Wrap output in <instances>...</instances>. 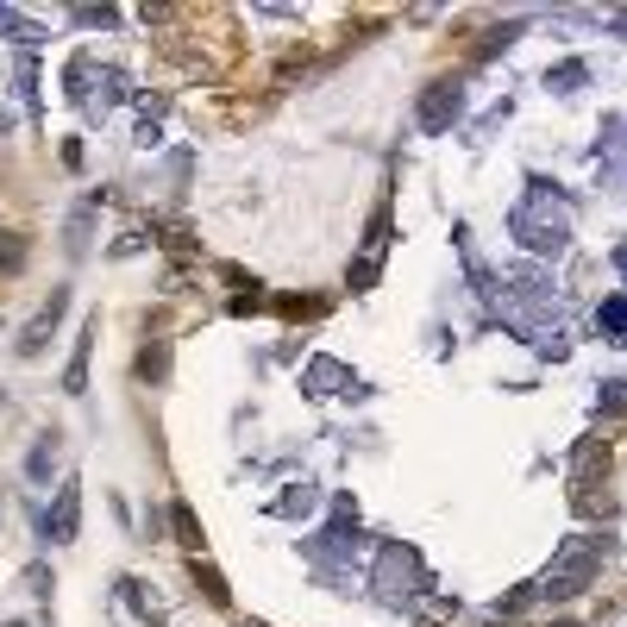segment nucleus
Listing matches in <instances>:
<instances>
[{
    "mask_svg": "<svg viewBox=\"0 0 627 627\" xmlns=\"http://www.w3.org/2000/svg\"><path fill=\"white\" fill-rule=\"evenodd\" d=\"M602 552H609V540H590V533L565 540V546H559V559L546 565V577L533 584V596H546V602H571V596H584V590H590V577L602 571Z\"/></svg>",
    "mask_w": 627,
    "mask_h": 627,
    "instance_id": "2",
    "label": "nucleus"
},
{
    "mask_svg": "<svg viewBox=\"0 0 627 627\" xmlns=\"http://www.w3.org/2000/svg\"><path fill=\"white\" fill-rule=\"evenodd\" d=\"M602 464H609V446H602V439H584V446H577V458H571V477H577V483H590Z\"/></svg>",
    "mask_w": 627,
    "mask_h": 627,
    "instance_id": "15",
    "label": "nucleus"
},
{
    "mask_svg": "<svg viewBox=\"0 0 627 627\" xmlns=\"http://www.w3.org/2000/svg\"><path fill=\"white\" fill-rule=\"evenodd\" d=\"M0 32H7L19 51H38V44H44V26H38V19H26L19 7H7V0H0Z\"/></svg>",
    "mask_w": 627,
    "mask_h": 627,
    "instance_id": "10",
    "label": "nucleus"
},
{
    "mask_svg": "<svg viewBox=\"0 0 627 627\" xmlns=\"http://www.w3.org/2000/svg\"><path fill=\"white\" fill-rule=\"evenodd\" d=\"M95 339H101V320H88L82 339H76V352H69V370H63L69 396H88V352H95Z\"/></svg>",
    "mask_w": 627,
    "mask_h": 627,
    "instance_id": "9",
    "label": "nucleus"
},
{
    "mask_svg": "<svg viewBox=\"0 0 627 627\" xmlns=\"http://www.w3.org/2000/svg\"><path fill=\"white\" fill-rule=\"evenodd\" d=\"M26 264V239H13V232H0V270H19Z\"/></svg>",
    "mask_w": 627,
    "mask_h": 627,
    "instance_id": "21",
    "label": "nucleus"
},
{
    "mask_svg": "<svg viewBox=\"0 0 627 627\" xmlns=\"http://www.w3.org/2000/svg\"><path fill=\"white\" fill-rule=\"evenodd\" d=\"M170 533H176V546H189L195 559H201V521H195L189 502H170Z\"/></svg>",
    "mask_w": 627,
    "mask_h": 627,
    "instance_id": "12",
    "label": "nucleus"
},
{
    "mask_svg": "<svg viewBox=\"0 0 627 627\" xmlns=\"http://www.w3.org/2000/svg\"><path fill=\"white\" fill-rule=\"evenodd\" d=\"M101 82H107V101H126V95H132V88H126V76H120V69H101Z\"/></svg>",
    "mask_w": 627,
    "mask_h": 627,
    "instance_id": "29",
    "label": "nucleus"
},
{
    "mask_svg": "<svg viewBox=\"0 0 627 627\" xmlns=\"http://www.w3.org/2000/svg\"><path fill=\"white\" fill-rule=\"evenodd\" d=\"M615 270H621V276H627V239H621V245H615Z\"/></svg>",
    "mask_w": 627,
    "mask_h": 627,
    "instance_id": "30",
    "label": "nucleus"
},
{
    "mask_svg": "<svg viewBox=\"0 0 627 627\" xmlns=\"http://www.w3.org/2000/svg\"><path fill=\"white\" fill-rule=\"evenodd\" d=\"M0 627H26V621H0Z\"/></svg>",
    "mask_w": 627,
    "mask_h": 627,
    "instance_id": "32",
    "label": "nucleus"
},
{
    "mask_svg": "<svg viewBox=\"0 0 627 627\" xmlns=\"http://www.w3.org/2000/svg\"><path fill=\"white\" fill-rule=\"evenodd\" d=\"M552 627H577V621H552Z\"/></svg>",
    "mask_w": 627,
    "mask_h": 627,
    "instance_id": "33",
    "label": "nucleus"
},
{
    "mask_svg": "<svg viewBox=\"0 0 627 627\" xmlns=\"http://www.w3.org/2000/svg\"><path fill=\"white\" fill-rule=\"evenodd\" d=\"M88 82H95V57H69V69H63V95L69 101H88Z\"/></svg>",
    "mask_w": 627,
    "mask_h": 627,
    "instance_id": "13",
    "label": "nucleus"
},
{
    "mask_svg": "<svg viewBox=\"0 0 627 627\" xmlns=\"http://www.w3.org/2000/svg\"><path fill=\"white\" fill-rule=\"evenodd\" d=\"M7 126H13V120H7V113H0V138H7Z\"/></svg>",
    "mask_w": 627,
    "mask_h": 627,
    "instance_id": "31",
    "label": "nucleus"
},
{
    "mask_svg": "<svg viewBox=\"0 0 627 627\" xmlns=\"http://www.w3.org/2000/svg\"><path fill=\"white\" fill-rule=\"evenodd\" d=\"M138 377H145V383H164V377H170V345H164V339L138 352Z\"/></svg>",
    "mask_w": 627,
    "mask_h": 627,
    "instance_id": "18",
    "label": "nucleus"
},
{
    "mask_svg": "<svg viewBox=\"0 0 627 627\" xmlns=\"http://www.w3.org/2000/svg\"><path fill=\"white\" fill-rule=\"evenodd\" d=\"M596 327L609 333L615 345H627V295H609V301H602V308H596Z\"/></svg>",
    "mask_w": 627,
    "mask_h": 627,
    "instance_id": "14",
    "label": "nucleus"
},
{
    "mask_svg": "<svg viewBox=\"0 0 627 627\" xmlns=\"http://www.w3.org/2000/svg\"><path fill=\"white\" fill-rule=\"evenodd\" d=\"M377 590H383V602L389 609H402V602H421L427 596V571H421V552L414 546H383L377 552Z\"/></svg>",
    "mask_w": 627,
    "mask_h": 627,
    "instance_id": "3",
    "label": "nucleus"
},
{
    "mask_svg": "<svg viewBox=\"0 0 627 627\" xmlns=\"http://www.w3.org/2000/svg\"><path fill=\"white\" fill-rule=\"evenodd\" d=\"M26 590L38 596V602H51V590H57V577L44 571V565H26Z\"/></svg>",
    "mask_w": 627,
    "mask_h": 627,
    "instance_id": "22",
    "label": "nucleus"
},
{
    "mask_svg": "<svg viewBox=\"0 0 627 627\" xmlns=\"http://www.w3.org/2000/svg\"><path fill=\"white\" fill-rule=\"evenodd\" d=\"M301 389H308V396H339V389H358V377L339 358H314L308 370H301Z\"/></svg>",
    "mask_w": 627,
    "mask_h": 627,
    "instance_id": "8",
    "label": "nucleus"
},
{
    "mask_svg": "<svg viewBox=\"0 0 627 627\" xmlns=\"http://www.w3.org/2000/svg\"><path fill=\"white\" fill-rule=\"evenodd\" d=\"M69 19H76V26H88V32H107V26H120V13H113V7H76V13H69Z\"/></svg>",
    "mask_w": 627,
    "mask_h": 627,
    "instance_id": "20",
    "label": "nucleus"
},
{
    "mask_svg": "<svg viewBox=\"0 0 627 627\" xmlns=\"http://www.w3.org/2000/svg\"><path fill=\"white\" fill-rule=\"evenodd\" d=\"M584 76H590V69H584V63H559V69H552V76H546V82H552V88H577V82H584Z\"/></svg>",
    "mask_w": 627,
    "mask_h": 627,
    "instance_id": "26",
    "label": "nucleus"
},
{
    "mask_svg": "<svg viewBox=\"0 0 627 627\" xmlns=\"http://www.w3.org/2000/svg\"><path fill=\"white\" fill-rule=\"evenodd\" d=\"M527 189H533V195L515 207V220H508V226H515V239H521L527 251H540V258H559V251L571 245V207L552 195L546 182H527Z\"/></svg>",
    "mask_w": 627,
    "mask_h": 627,
    "instance_id": "1",
    "label": "nucleus"
},
{
    "mask_svg": "<svg viewBox=\"0 0 627 627\" xmlns=\"http://www.w3.org/2000/svg\"><path fill=\"white\" fill-rule=\"evenodd\" d=\"M383 251H389V214H377V226H370V239H364L358 264H352V289H370L383 276Z\"/></svg>",
    "mask_w": 627,
    "mask_h": 627,
    "instance_id": "7",
    "label": "nucleus"
},
{
    "mask_svg": "<svg viewBox=\"0 0 627 627\" xmlns=\"http://www.w3.org/2000/svg\"><path fill=\"white\" fill-rule=\"evenodd\" d=\"M51 471H57V433H44L38 446H32V458H26V477L32 483H51Z\"/></svg>",
    "mask_w": 627,
    "mask_h": 627,
    "instance_id": "16",
    "label": "nucleus"
},
{
    "mask_svg": "<svg viewBox=\"0 0 627 627\" xmlns=\"http://www.w3.org/2000/svg\"><path fill=\"white\" fill-rule=\"evenodd\" d=\"M63 314H69V289H51V301H44V308L26 320V333L13 339V352H19V358H38L44 345H51V333H57V320H63Z\"/></svg>",
    "mask_w": 627,
    "mask_h": 627,
    "instance_id": "6",
    "label": "nucleus"
},
{
    "mask_svg": "<svg viewBox=\"0 0 627 627\" xmlns=\"http://www.w3.org/2000/svg\"><path fill=\"white\" fill-rule=\"evenodd\" d=\"M276 308H283L289 320H301V314H320V308H327V301H314V295H308V301H301V295H283V301H276Z\"/></svg>",
    "mask_w": 627,
    "mask_h": 627,
    "instance_id": "25",
    "label": "nucleus"
},
{
    "mask_svg": "<svg viewBox=\"0 0 627 627\" xmlns=\"http://www.w3.org/2000/svg\"><path fill=\"white\" fill-rule=\"evenodd\" d=\"M421 615H427V621H446V615H458V596H421Z\"/></svg>",
    "mask_w": 627,
    "mask_h": 627,
    "instance_id": "23",
    "label": "nucleus"
},
{
    "mask_svg": "<svg viewBox=\"0 0 627 627\" xmlns=\"http://www.w3.org/2000/svg\"><path fill=\"white\" fill-rule=\"evenodd\" d=\"M602 408H609V414H627V383H602Z\"/></svg>",
    "mask_w": 627,
    "mask_h": 627,
    "instance_id": "28",
    "label": "nucleus"
},
{
    "mask_svg": "<svg viewBox=\"0 0 627 627\" xmlns=\"http://www.w3.org/2000/svg\"><path fill=\"white\" fill-rule=\"evenodd\" d=\"M120 596H126V609H132L138 621L164 627V609H157V596H145V584H138V577H120Z\"/></svg>",
    "mask_w": 627,
    "mask_h": 627,
    "instance_id": "11",
    "label": "nucleus"
},
{
    "mask_svg": "<svg viewBox=\"0 0 627 627\" xmlns=\"http://www.w3.org/2000/svg\"><path fill=\"white\" fill-rule=\"evenodd\" d=\"M458 113H464V88H458V82H433V88H421V107H414L421 132H452Z\"/></svg>",
    "mask_w": 627,
    "mask_h": 627,
    "instance_id": "4",
    "label": "nucleus"
},
{
    "mask_svg": "<svg viewBox=\"0 0 627 627\" xmlns=\"http://www.w3.org/2000/svg\"><path fill=\"white\" fill-rule=\"evenodd\" d=\"M270 508H276V515H308V508H314V490L301 483V496H283V502H270Z\"/></svg>",
    "mask_w": 627,
    "mask_h": 627,
    "instance_id": "24",
    "label": "nucleus"
},
{
    "mask_svg": "<svg viewBox=\"0 0 627 627\" xmlns=\"http://www.w3.org/2000/svg\"><path fill=\"white\" fill-rule=\"evenodd\" d=\"M195 590H201L207 602H214V609H226V602H232V590H226V577H220L214 565H207V559H195Z\"/></svg>",
    "mask_w": 627,
    "mask_h": 627,
    "instance_id": "17",
    "label": "nucleus"
},
{
    "mask_svg": "<svg viewBox=\"0 0 627 627\" xmlns=\"http://www.w3.org/2000/svg\"><path fill=\"white\" fill-rule=\"evenodd\" d=\"M13 82H19V95H26V107L38 113V57H32V51H19V63H13Z\"/></svg>",
    "mask_w": 627,
    "mask_h": 627,
    "instance_id": "19",
    "label": "nucleus"
},
{
    "mask_svg": "<svg viewBox=\"0 0 627 627\" xmlns=\"http://www.w3.org/2000/svg\"><path fill=\"white\" fill-rule=\"evenodd\" d=\"M76 533H82V483H76V477H63V483H57V502H51V515H44V540L69 546Z\"/></svg>",
    "mask_w": 627,
    "mask_h": 627,
    "instance_id": "5",
    "label": "nucleus"
},
{
    "mask_svg": "<svg viewBox=\"0 0 627 627\" xmlns=\"http://www.w3.org/2000/svg\"><path fill=\"white\" fill-rule=\"evenodd\" d=\"M515 32H521V26H502V32H490V38H483V44H477V57H496V51H502V44H515Z\"/></svg>",
    "mask_w": 627,
    "mask_h": 627,
    "instance_id": "27",
    "label": "nucleus"
}]
</instances>
